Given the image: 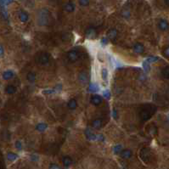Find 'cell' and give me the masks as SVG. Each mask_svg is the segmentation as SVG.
I'll use <instances>...</instances> for the list:
<instances>
[{"instance_id": "1", "label": "cell", "mask_w": 169, "mask_h": 169, "mask_svg": "<svg viewBox=\"0 0 169 169\" xmlns=\"http://www.w3.org/2000/svg\"><path fill=\"white\" fill-rule=\"evenodd\" d=\"M52 21V16L50 12L46 9H43L38 12L37 24L39 26H49Z\"/></svg>"}, {"instance_id": "2", "label": "cell", "mask_w": 169, "mask_h": 169, "mask_svg": "<svg viewBox=\"0 0 169 169\" xmlns=\"http://www.w3.org/2000/svg\"><path fill=\"white\" fill-rule=\"evenodd\" d=\"M155 110V108L153 105L148 106L147 108H144L141 110L140 113H139V116H140L142 121H147V120H149L152 116V115L154 114Z\"/></svg>"}, {"instance_id": "3", "label": "cell", "mask_w": 169, "mask_h": 169, "mask_svg": "<svg viewBox=\"0 0 169 169\" xmlns=\"http://www.w3.org/2000/svg\"><path fill=\"white\" fill-rule=\"evenodd\" d=\"M49 60H50L49 54L46 53V52H42V53H39L37 55L36 61H37V63H38V64L46 65L49 62Z\"/></svg>"}, {"instance_id": "4", "label": "cell", "mask_w": 169, "mask_h": 169, "mask_svg": "<svg viewBox=\"0 0 169 169\" xmlns=\"http://www.w3.org/2000/svg\"><path fill=\"white\" fill-rule=\"evenodd\" d=\"M67 59L69 60L70 62L74 63L78 60L79 59V54L78 52L76 50H71L67 53Z\"/></svg>"}, {"instance_id": "5", "label": "cell", "mask_w": 169, "mask_h": 169, "mask_svg": "<svg viewBox=\"0 0 169 169\" xmlns=\"http://www.w3.org/2000/svg\"><path fill=\"white\" fill-rule=\"evenodd\" d=\"M139 157L145 162H148L149 161V158H151V151H149V149L147 148L142 149L140 151V153H139Z\"/></svg>"}, {"instance_id": "6", "label": "cell", "mask_w": 169, "mask_h": 169, "mask_svg": "<svg viewBox=\"0 0 169 169\" xmlns=\"http://www.w3.org/2000/svg\"><path fill=\"white\" fill-rule=\"evenodd\" d=\"M102 102H103V99L101 96H99L98 95H95L91 97V104H93V105L98 106L99 105H101Z\"/></svg>"}, {"instance_id": "7", "label": "cell", "mask_w": 169, "mask_h": 169, "mask_svg": "<svg viewBox=\"0 0 169 169\" xmlns=\"http://www.w3.org/2000/svg\"><path fill=\"white\" fill-rule=\"evenodd\" d=\"M86 37L89 39H93L97 37V32L95 29L93 28H89L86 31Z\"/></svg>"}, {"instance_id": "8", "label": "cell", "mask_w": 169, "mask_h": 169, "mask_svg": "<svg viewBox=\"0 0 169 169\" xmlns=\"http://www.w3.org/2000/svg\"><path fill=\"white\" fill-rule=\"evenodd\" d=\"M133 49H134V51L135 52V53L142 54V53H144V51H145V47H144V45H143L142 43H135L134 45V47H133Z\"/></svg>"}, {"instance_id": "9", "label": "cell", "mask_w": 169, "mask_h": 169, "mask_svg": "<svg viewBox=\"0 0 169 169\" xmlns=\"http://www.w3.org/2000/svg\"><path fill=\"white\" fill-rule=\"evenodd\" d=\"M147 131H148V134L151 135V136H155V134H157V126L153 123L149 124L147 128Z\"/></svg>"}, {"instance_id": "10", "label": "cell", "mask_w": 169, "mask_h": 169, "mask_svg": "<svg viewBox=\"0 0 169 169\" xmlns=\"http://www.w3.org/2000/svg\"><path fill=\"white\" fill-rule=\"evenodd\" d=\"M63 9H64L65 11H66L68 13L73 12L75 10V4H73V3H71V2L66 3V4L64 5Z\"/></svg>"}, {"instance_id": "11", "label": "cell", "mask_w": 169, "mask_h": 169, "mask_svg": "<svg viewBox=\"0 0 169 169\" xmlns=\"http://www.w3.org/2000/svg\"><path fill=\"white\" fill-rule=\"evenodd\" d=\"M158 27H159V28H160V30H161V31H167L169 28V24L167 21L161 20L158 23Z\"/></svg>"}, {"instance_id": "12", "label": "cell", "mask_w": 169, "mask_h": 169, "mask_svg": "<svg viewBox=\"0 0 169 169\" xmlns=\"http://www.w3.org/2000/svg\"><path fill=\"white\" fill-rule=\"evenodd\" d=\"M118 32L116 29H110V30L108 32V34H107V37L110 40H114L117 37Z\"/></svg>"}, {"instance_id": "13", "label": "cell", "mask_w": 169, "mask_h": 169, "mask_svg": "<svg viewBox=\"0 0 169 169\" xmlns=\"http://www.w3.org/2000/svg\"><path fill=\"white\" fill-rule=\"evenodd\" d=\"M85 134H86V138L89 139V140H96L97 139V136L93 134V133L91 132L90 129H86L85 131Z\"/></svg>"}, {"instance_id": "14", "label": "cell", "mask_w": 169, "mask_h": 169, "mask_svg": "<svg viewBox=\"0 0 169 169\" xmlns=\"http://www.w3.org/2000/svg\"><path fill=\"white\" fill-rule=\"evenodd\" d=\"M78 79L80 81V83L83 84H85L87 83V76L85 73V71H81L78 76Z\"/></svg>"}, {"instance_id": "15", "label": "cell", "mask_w": 169, "mask_h": 169, "mask_svg": "<svg viewBox=\"0 0 169 169\" xmlns=\"http://www.w3.org/2000/svg\"><path fill=\"white\" fill-rule=\"evenodd\" d=\"M121 157L123 159H129L132 157V151L130 149H124V151H122L121 153Z\"/></svg>"}, {"instance_id": "16", "label": "cell", "mask_w": 169, "mask_h": 169, "mask_svg": "<svg viewBox=\"0 0 169 169\" xmlns=\"http://www.w3.org/2000/svg\"><path fill=\"white\" fill-rule=\"evenodd\" d=\"M13 77H14V71L11 70L6 71L3 73V78L4 80H9V79H11Z\"/></svg>"}, {"instance_id": "17", "label": "cell", "mask_w": 169, "mask_h": 169, "mask_svg": "<svg viewBox=\"0 0 169 169\" xmlns=\"http://www.w3.org/2000/svg\"><path fill=\"white\" fill-rule=\"evenodd\" d=\"M92 126H93V128L99 129L102 127V121H101V119H99V118L95 119L92 122Z\"/></svg>"}, {"instance_id": "18", "label": "cell", "mask_w": 169, "mask_h": 169, "mask_svg": "<svg viewBox=\"0 0 169 169\" xmlns=\"http://www.w3.org/2000/svg\"><path fill=\"white\" fill-rule=\"evenodd\" d=\"M16 91H17V89L14 85H8L5 89V92L8 95H13V93H16Z\"/></svg>"}, {"instance_id": "19", "label": "cell", "mask_w": 169, "mask_h": 169, "mask_svg": "<svg viewBox=\"0 0 169 169\" xmlns=\"http://www.w3.org/2000/svg\"><path fill=\"white\" fill-rule=\"evenodd\" d=\"M19 18H20V21L21 22H23V23H25V22H27L28 21V18H29V16H28V14L27 12H24V11H22L20 13V15H19Z\"/></svg>"}, {"instance_id": "20", "label": "cell", "mask_w": 169, "mask_h": 169, "mask_svg": "<svg viewBox=\"0 0 169 169\" xmlns=\"http://www.w3.org/2000/svg\"><path fill=\"white\" fill-rule=\"evenodd\" d=\"M67 106H68V108L71 109V110H75L77 107V100L76 99H71L69 102H68L67 104Z\"/></svg>"}, {"instance_id": "21", "label": "cell", "mask_w": 169, "mask_h": 169, "mask_svg": "<svg viewBox=\"0 0 169 169\" xmlns=\"http://www.w3.org/2000/svg\"><path fill=\"white\" fill-rule=\"evenodd\" d=\"M27 78L29 82L31 83H34L36 79H37V76H36V74L34 72H32V71H30L27 75Z\"/></svg>"}, {"instance_id": "22", "label": "cell", "mask_w": 169, "mask_h": 169, "mask_svg": "<svg viewBox=\"0 0 169 169\" xmlns=\"http://www.w3.org/2000/svg\"><path fill=\"white\" fill-rule=\"evenodd\" d=\"M47 127H48L47 124H45V123H38L37 127H36V129L38 132H43L47 129Z\"/></svg>"}, {"instance_id": "23", "label": "cell", "mask_w": 169, "mask_h": 169, "mask_svg": "<svg viewBox=\"0 0 169 169\" xmlns=\"http://www.w3.org/2000/svg\"><path fill=\"white\" fill-rule=\"evenodd\" d=\"M63 164L65 167H69V166L71 165V163H72V160H71V158L69 157H65L63 158Z\"/></svg>"}, {"instance_id": "24", "label": "cell", "mask_w": 169, "mask_h": 169, "mask_svg": "<svg viewBox=\"0 0 169 169\" xmlns=\"http://www.w3.org/2000/svg\"><path fill=\"white\" fill-rule=\"evenodd\" d=\"M7 158H8L9 161H15L16 159L18 158V155H16L15 153H13V152H9L8 155H7Z\"/></svg>"}, {"instance_id": "25", "label": "cell", "mask_w": 169, "mask_h": 169, "mask_svg": "<svg viewBox=\"0 0 169 169\" xmlns=\"http://www.w3.org/2000/svg\"><path fill=\"white\" fill-rule=\"evenodd\" d=\"M161 74L163 77L167 79H169V66H166L164 67L161 71Z\"/></svg>"}, {"instance_id": "26", "label": "cell", "mask_w": 169, "mask_h": 169, "mask_svg": "<svg viewBox=\"0 0 169 169\" xmlns=\"http://www.w3.org/2000/svg\"><path fill=\"white\" fill-rule=\"evenodd\" d=\"M122 146L121 145H116L113 147V152L115 154H120L122 151Z\"/></svg>"}, {"instance_id": "27", "label": "cell", "mask_w": 169, "mask_h": 169, "mask_svg": "<svg viewBox=\"0 0 169 169\" xmlns=\"http://www.w3.org/2000/svg\"><path fill=\"white\" fill-rule=\"evenodd\" d=\"M89 90L90 91V92L95 93V92H97V91L99 90V87H98V86H97L95 83H92V84H90Z\"/></svg>"}, {"instance_id": "28", "label": "cell", "mask_w": 169, "mask_h": 169, "mask_svg": "<svg viewBox=\"0 0 169 169\" xmlns=\"http://www.w3.org/2000/svg\"><path fill=\"white\" fill-rule=\"evenodd\" d=\"M101 77H102L103 80H105V81L107 79V77H108V71H107V69H105V68H104L101 71Z\"/></svg>"}, {"instance_id": "29", "label": "cell", "mask_w": 169, "mask_h": 169, "mask_svg": "<svg viewBox=\"0 0 169 169\" xmlns=\"http://www.w3.org/2000/svg\"><path fill=\"white\" fill-rule=\"evenodd\" d=\"M159 60V58L158 57H155V56H151V57H149L147 58V60H146V61H147L148 63H154V62H157V61Z\"/></svg>"}, {"instance_id": "30", "label": "cell", "mask_w": 169, "mask_h": 169, "mask_svg": "<svg viewBox=\"0 0 169 169\" xmlns=\"http://www.w3.org/2000/svg\"><path fill=\"white\" fill-rule=\"evenodd\" d=\"M143 68H144V70L145 72H149V70H151V67H149V63H148L147 61H145L144 63H143Z\"/></svg>"}, {"instance_id": "31", "label": "cell", "mask_w": 169, "mask_h": 169, "mask_svg": "<svg viewBox=\"0 0 169 169\" xmlns=\"http://www.w3.org/2000/svg\"><path fill=\"white\" fill-rule=\"evenodd\" d=\"M71 39V36L69 33H66V34H65V35L62 36V40L63 41L67 42V41H70Z\"/></svg>"}, {"instance_id": "32", "label": "cell", "mask_w": 169, "mask_h": 169, "mask_svg": "<svg viewBox=\"0 0 169 169\" xmlns=\"http://www.w3.org/2000/svg\"><path fill=\"white\" fill-rule=\"evenodd\" d=\"M103 96L105 97L106 99H109L110 98V93L109 90H105L103 92Z\"/></svg>"}, {"instance_id": "33", "label": "cell", "mask_w": 169, "mask_h": 169, "mask_svg": "<svg viewBox=\"0 0 169 169\" xmlns=\"http://www.w3.org/2000/svg\"><path fill=\"white\" fill-rule=\"evenodd\" d=\"M79 4L81 6H87L89 4V0H79Z\"/></svg>"}, {"instance_id": "34", "label": "cell", "mask_w": 169, "mask_h": 169, "mask_svg": "<svg viewBox=\"0 0 169 169\" xmlns=\"http://www.w3.org/2000/svg\"><path fill=\"white\" fill-rule=\"evenodd\" d=\"M15 147L17 149H19V151H21V149H22V145H21V142L20 140H17L15 142Z\"/></svg>"}, {"instance_id": "35", "label": "cell", "mask_w": 169, "mask_h": 169, "mask_svg": "<svg viewBox=\"0 0 169 169\" xmlns=\"http://www.w3.org/2000/svg\"><path fill=\"white\" fill-rule=\"evenodd\" d=\"M48 169H61L60 166H58L57 164H54V163H52L49 165V167Z\"/></svg>"}, {"instance_id": "36", "label": "cell", "mask_w": 169, "mask_h": 169, "mask_svg": "<svg viewBox=\"0 0 169 169\" xmlns=\"http://www.w3.org/2000/svg\"><path fill=\"white\" fill-rule=\"evenodd\" d=\"M112 116H113V118H114V119H117V117H118L117 110H116V109H114L112 110Z\"/></svg>"}, {"instance_id": "37", "label": "cell", "mask_w": 169, "mask_h": 169, "mask_svg": "<svg viewBox=\"0 0 169 169\" xmlns=\"http://www.w3.org/2000/svg\"><path fill=\"white\" fill-rule=\"evenodd\" d=\"M164 55H165L166 57H168L169 58V47H167L164 50Z\"/></svg>"}, {"instance_id": "38", "label": "cell", "mask_w": 169, "mask_h": 169, "mask_svg": "<svg viewBox=\"0 0 169 169\" xmlns=\"http://www.w3.org/2000/svg\"><path fill=\"white\" fill-rule=\"evenodd\" d=\"M107 42H108V40H107V38H106V37H103V38H102V40H101V43H102L103 46H105V45H106Z\"/></svg>"}, {"instance_id": "39", "label": "cell", "mask_w": 169, "mask_h": 169, "mask_svg": "<svg viewBox=\"0 0 169 169\" xmlns=\"http://www.w3.org/2000/svg\"><path fill=\"white\" fill-rule=\"evenodd\" d=\"M98 139V140H100V141H104V140H105V138H104L103 135L99 134V135L97 136V139Z\"/></svg>"}, {"instance_id": "40", "label": "cell", "mask_w": 169, "mask_h": 169, "mask_svg": "<svg viewBox=\"0 0 169 169\" xmlns=\"http://www.w3.org/2000/svg\"><path fill=\"white\" fill-rule=\"evenodd\" d=\"M55 92V90H51V89H48V90H44L43 91V93H53Z\"/></svg>"}, {"instance_id": "41", "label": "cell", "mask_w": 169, "mask_h": 169, "mask_svg": "<svg viewBox=\"0 0 169 169\" xmlns=\"http://www.w3.org/2000/svg\"><path fill=\"white\" fill-rule=\"evenodd\" d=\"M31 160H32V161H37V160H38V157H37V155H31Z\"/></svg>"}, {"instance_id": "42", "label": "cell", "mask_w": 169, "mask_h": 169, "mask_svg": "<svg viewBox=\"0 0 169 169\" xmlns=\"http://www.w3.org/2000/svg\"><path fill=\"white\" fill-rule=\"evenodd\" d=\"M4 53V47L2 45H0V56H2L3 54Z\"/></svg>"}, {"instance_id": "43", "label": "cell", "mask_w": 169, "mask_h": 169, "mask_svg": "<svg viewBox=\"0 0 169 169\" xmlns=\"http://www.w3.org/2000/svg\"><path fill=\"white\" fill-rule=\"evenodd\" d=\"M12 2H13V0H4V3L5 5H8V4H9Z\"/></svg>"}, {"instance_id": "44", "label": "cell", "mask_w": 169, "mask_h": 169, "mask_svg": "<svg viewBox=\"0 0 169 169\" xmlns=\"http://www.w3.org/2000/svg\"><path fill=\"white\" fill-rule=\"evenodd\" d=\"M165 3H166V4L169 5V0H165Z\"/></svg>"}, {"instance_id": "45", "label": "cell", "mask_w": 169, "mask_h": 169, "mask_svg": "<svg viewBox=\"0 0 169 169\" xmlns=\"http://www.w3.org/2000/svg\"><path fill=\"white\" fill-rule=\"evenodd\" d=\"M168 118H169V115H168Z\"/></svg>"}]
</instances>
